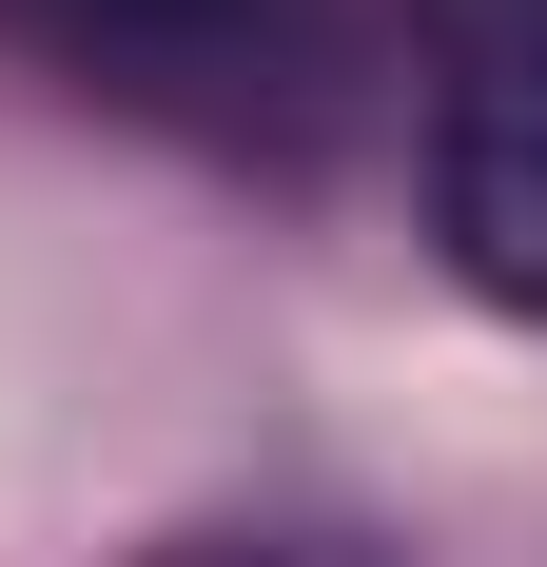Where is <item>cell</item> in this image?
Here are the masks:
<instances>
[{"label": "cell", "mask_w": 547, "mask_h": 567, "mask_svg": "<svg viewBox=\"0 0 547 567\" xmlns=\"http://www.w3.org/2000/svg\"><path fill=\"white\" fill-rule=\"evenodd\" d=\"M431 20V117H528L547 137V0H411Z\"/></svg>", "instance_id": "obj_2"}, {"label": "cell", "mask_w": 547, "mask_h": 567, "mask_svg": "<svg viewBox=\"0 0 547 567\" xmlns=\"http://www.w3.org/2000/svg\"><path fill=\"white\" fill-rule=\"evenodd\" d=\"M431 235L489 313H547V137L528 117H431Z\"/></svg>", "instance_id": "obj_1"}, {"label": "cell", "mask_w": 547, "mask_h": 567, "mask_svg": "<svg viewBox=\"0 0 547 567\" xmlns=\"http://www.w3.org/2000/svg\"><path fill=\"white\" fill-rule=\"evenodd\" d=\"M196 567H332V548H196Z\"/></svg>", "instance_id": "obj_3"}]
</instances>
